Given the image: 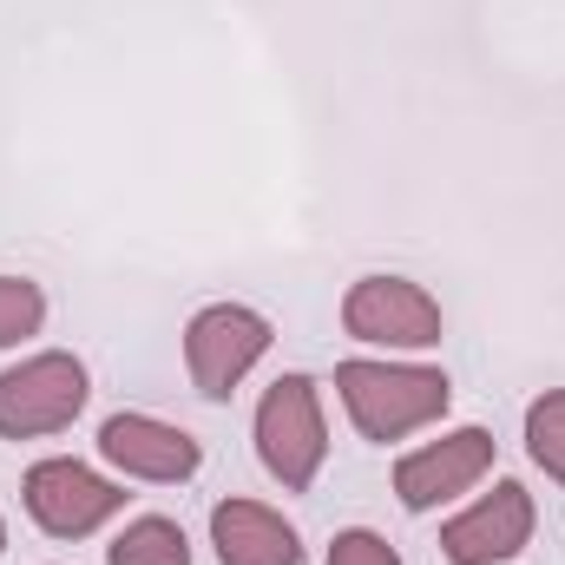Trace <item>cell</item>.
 <instances>
[{
  "label": "cell",
  "mask_w": 565,
  "mask_h": 565,
  "mask_svg": "<svg viewBox=\"0 0 565 565\" xmlns=\"http://www.w3.org/2000/svg\"><path fill=\"white\" fill-rule=\"evenodd\" d=\"M335 395H342V408H349L362 440L388 447V440H408V434L440 422L447 402H454V382L440 369H422V362H369V355H355V362L335 369Z\"/></svg>",
  "instance_id": "1"
},
{
  "label": "cell",
  "mask_w": 565,
  "mask_h": 565,
  "mask_svg": "<svg viewBox=\"0 0 565 565\" xmlns=\"http://www.w3.org/2000/svg\"><path fill=\"white\" fill-rule=\"evenodd\" d=\"M86 395H93L86 362L66 349H40V355L0 369V440H40V434L73 427Z\"/></svg>",
  "instance_id": "2"
},
{
  "label": "cell",
  "mask_w": 565,
  "mask_h": 565,
  "mask_svg": "<svg viewBox=\"0 0 565 565\" xmlns=\"http://www.w3.org/2000/svg\"><path fill=\"white\" fill-rule=\"evenodd\" d=\"M329 454V427H322V395L309 375H282L257 402V460L282 480V493H309Z\"/></svg>",
  "instance_id": "3"
},
{
  "label": "cell",
  "mask_w": 565,
  "mask_h": 565,
  "mask_svg": "<svg viewBox=\"0 0 565 565\" xmlns=\"http://www.w3.org/2000/svg\"><path fill=\"white\" fill-rule=\"evenodd\" d=\"M270 355V316L244 302H211L184 322V369L204 402H231L237 382Z\"/></svg>",
  "instance_id": "4"
},
{
  "label": "cell",
  "mask_w": 565,
  "mask_h": 565,
  "mask_svg": "<svg viewBox=\"0 0 565 565\" xmlns=\"http://www.w3.org/2000/svg\"><path fill=\"white\" fill-rule=\"evenodd\" d=\"M20 500H26V513H33L40 533H53V540H86V533H99V526L126 507V487L106 480V473H93L86 460L53 454V460L26 467Z\"/></svg>",
  "instance_id": "5"
},
{
  "label": "cell",
  "mask_w": 565,
  "mask_h": 565,
  "mask_svg": "<svg viewBox=\"0 0 565 565\" xmlns=\"http://www.w3.org/2000/svg\"><path fill=\"white\" fill-rule=\"evenodd\" d=\"M342 329L375 349H434L447 322L415 277H362L342 296Z\"/></svg>",
  "instance_id": "6"
},
{
  "label": "cell",
  "mask_w": 565,
  "mask_h": 565,
  "mask_svg": "<svg viewBox=\"0 0 565 565\" xmlns=\"http://www.w3.org/2000/svg\"><path fill=\"white\" fill-rule=\"evenodd\" d=\"M533 493L520 480H493V493H480L467 513L440 526V553L447 565H507L533 546Z\"/></svg>",
  "instance_id": "7"
},
{
  "label": "cell",
  "mask_w": 565,
  "mask_h": 565,
  "mask_svg": "<svg viewBox=\"0 0 565 565\" xmlns=\"http://www.w3.org/2000/svg\"><path fill=\"white\" fill-rule=\"evenodd\" d=\"M487 473H493V434L487 427H454V434H440V440L395 460V493H402L408 513H434L454 493L480 487Z\"/></svg>",
  "instance_id": "8"
},
{
  "label": "cell",
  "mask_w": 565,
  "mask_h": 565,
  "mask_svg": "<svg viewBox=\"0 0 565 565\" xmlns=\"http://www.w3.org/2000/svg\"><path fill=\"white\" fill-rule=\"evenodd\" d=\"M99 454L126 473V480H151V487H178L204 467V447L184 427L158 422V415H113L99 427Z\"/></svg>",
  "instance_id": "9"
},
{
  "label": "cell",
  "mask_w": 565,
  "mask_h": 565,
  "mask_svg": "<svg viewBox=\"0 0 565 565\" xmlns=\"http://www.w3.org/2000/svg\"><path fill=\"white\" fill-rule=\"evenodd\" d=\"M211 546L224 565H302V540L264 500H217L211 507Z\"/></svg>",
  "instance_id": "10"
},
{
  "label": "cell",
  "mask_w": 565,
  "mask_h": 565,
  "mask_svg": "<svg viewBox=\"0 0 565 565\" xmlns=\"http://www.w3.org/2000/svg\"><path fill=\"white\" fill-rule=\"evenodd\" d=\"M106 565H191V540H184L178 520L145 513V520H132V526L106 546Z\"/></svg>",
  "instance_id": "11"
},
{
  "label": "cell",
  "mask_w": 565,
  "mask_h": 565,
  "mask_svg": "<svg viewBox=\"0 0 565 565\" xmlns=\"http://www.w3.org/2000/svg\"><path fill=\"white\" fill-rule=\"evenodd\" d=\"M526 454L546 480L565 487V388H546L533 408H526Z\"/></svg>",
  "instance_id": "12"
},
{
  "label": "cell",
  "mask_w": 565,
  "mask_h": 565,
  "mask_svg": "<svg viewBox=\"0 0 565 565\" xmlns=\"http://www.w3.org/2000/svg\"><path fill=\"white\" fill-rule=\"evenodd\" d=\"M40 322H46V296H40V282L0 277V349L40 335Z\"/></svg>",
  "instance_id": "13"
},
{
  "label": "cell",
  "mask_w": 565,
  "mask_h": 565,
  "mask_svg": "<svg viewBox=\"0 0 565 565\" xmlns=\"http://www.w3.org/2000/svg\"><path fill=\"white\" fill-rule=\"evenodd\" d=\"M322 565H402V553H395L382 533L349 526V533H335V546H329V559H322Z\"/></svg>",
  "instance_id": "14"
},
{
  "label": "cell",
  "mask_w": 565,
  "mask_h": 565,
  "mask_svg": "<svg viewBox=\"0 0 565 565\" xmlns=\"http://www.w3.org/2000/svg\"><path fill=\"white\" fill-rule=\"evenodd\" d=\"M0 553H7V520H0Z\"/></svg>",
  "instance_id": "15"
}]
</instances>
